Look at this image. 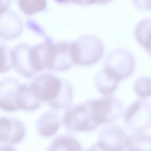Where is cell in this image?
I'll use <instances>...</instances> for the list:
<instances>
[{
	"label": "cell",
	"instance_id": "2",
	"mask_svg": "<svg viewBox=\"0 0 151 151\" xmlns=\"http://www.w3.org/2000/svg\"><path fill=\"white\" fill-rule=\"evenodd\" d=\"M74 64L89 66L94 65L103 58L104 46L102 40L91 35H82L72 42Z\"/></svg>",
	"mask_w": 151,
	"mask_h": 151
},
{
	"label": "cell",
	"instance_id": "9",
	"mask_svg": "<svg viewBox=\"0 0 151 151\" xmlns=\"http://www.w3.org/2000/svg\"><path fill=\"white\" fill-rule=\"evenodd\" d=\"M31 46L27 43L17 44L11 49L12 67L23 77L31 78L36 74L31 58Z\"/></svg>",
	"mask_w": 151,
	"mask_h": 151
},
{
	"label": "cell",
	"instance_id": "25",
	"mask_svg": "<svg viewBox=\"0 0 151 151\" xmlns=\"http://www.w3.org/2000/svg\"><path fill=\"white\" fill-rule=\"evenodd\" d=\"M56 2L63 4H66L74 3L77 4L78 0H55Z\"/></svg>",
	"mask_w": 151,
	"mask_h": 151
},
{
	"label": "cell",
	"instance_id": "10",
	"mask_svg": "<svg viewBox=\"0 0 151 151\" xmlns=\"http://www.w3.org/2000/svg\"><path fill=\"white\" fill-rule=\"evenodd\" d=\"M26 134L24 123L18 119L1 117L0 119V142L1 143L16 145L21 142Z\"/></svg>",
	"mask_w": 151,
	"mask_h": 151
},
{
	"label": "cell",
	"instance_id": "3",
	"mask_svg": "<svg viewBox=\"0 0 151 151\" xmlns=\"http://www.w3.org/2000/svg\"><path fill=\"white\" fill-rule=\"evenodd\" d=\"M91 102L90 99L66 109L62 122L66 130L74 133L88 132L100 126L92 117Z\"/></svg>",
	"mask_w": 151,
	"mask_h": 151
},
{
	"label": "cell",
	"instance_id": "14",
	"mask_svg": "<svg viewBox=\"0 0 151 151\" xmlns=\"http://www.w3.org/2000/svg\"><path fill=\"white\" fill-rule=\"evenodd\" d=\"M46 151H83V147L74 137L68 134L62 135L51 142Z\"/></svg>",
	"mask_w": 151,
	"mask_h": 151
},
{
	"label": "cell",
	"instance_id": "22",
	"mask_svg": "<svg viewBox=\"0 0 151 151\" xmlns=\"http://www.w3.org/2000/svg\"><path fill=\"white\" fill-rule=\"evenodd\" d=\"M99 0H79L78 4L82 5H91L98 4Z\"/></svg>",
	"mask_w": 151,
	"mask_h": 151
},
{
	"label": "cell",
	"instance_id": "7",
	"mask_svg": "<svg viewBox=\"0 0 151 151\" xmlns=\"http://www.w3.org/2000/svg\"><path fill=\"white\" fill-rule=\"evenodd\" d=\"M74 65L72 42L65 41L50 43L48 50L47 70L64 71Z\"/></svg>",
	"mask_w": 151,
	"mask_h": 151
},
{
	"label": "cell",
	"instance_id": "17",
	"mask_svg": "<svg viewBox=\"0 0 151 151\" xmlns=\"http://www.w3.org/2000/svg\"><path fill=\"white\" fill-rule=\"evenodd\" d=\"M126 151H151V136L134 133L127 137Z\"/></svg>",
	"mask_w": 151,
	"mask_h": 151
},
{
	"label": "cell",
	"instance_id": "24",
	"mask_svg": "<svg viewBox=\"0 0 151 151\" xmlns=\"http://www.w3.org/2000/svg\"><path fill=\"white\" fill-rule=\"evenodd\" d=\"M0 151H17L13 147L8 145L4 144L1 145Z\"/></svg>",
	"mask_w": 151,
	"mask_h": 151
},
{
	"label": "cell",
	"instance_id": "5",
	"mask_svg": "<svg viewBox=\"0 0 151 151\" xmlns=\"http://www.w3.org/2000/svg\"><path fill=\"white\" fill-rule=\"evenodd\" d=\"M91 100V114L99 126L113 122L121 116L123 104L116 97L107 95Z\"/></svg>",
	"mask_w": 151,
	"mask_h": 151
},
{
	"label": "cell",
	"instance_id": "23",
	"mask_svg": "<svg viewBox=\"0 0 151 151\" xmlns=\"http://www.w3.org/2000/svg\"><path fill=\"white\" fill-rule=\"evenodd\" d=\"M85 151H105L103 150L97 143H96L95 144L91 146L88 148Z\"/></svg>",
	"mask_w": 151,
	"mask_h": 151
},
{
	"label": "cell",
	"instance_id": "8",
	"mask_svg": "<svg viewBox=\"0 0 151 151\" xmlns=\"http://www.w3.org/2000/svg\"><path fill=\"white\" fill-rule=\"evenodd\" d=\"M127 139L126 134L121 127L108 124L99 131L96 142L105 151H124Z\"/></svg>",
	"mask_w": 151,
	"mask_h": 151
},
{
	"label": "cell",
	"instance_id": "6",
	"mask_svg": "<svg viewBox=\"0 0 151 151\" xmlns=\"http://www.w3.org/2000/svg\"><path fill=\"white\" fill-rule=\"evenodd\" d=\"M124 122L134 133H142L151 127V105L143 99H137L126 109Z\"/></svg>",
	"mask_w": 151,
	"mask_h": 151
},
{
	"label": "cell",
	"instance_id": "21",
	"mask_svg": "<svg viewBox=\"0 0 151 151\" xmlns=\"http://www.w3.org/2000/svg\"><path fill=\"white\" fill-rule=\"evenodd\" d=\"M135 7L141 10H151V0H132Z\"/></svg>",
	"mask_w": 151,
	"mask_h": 151
},
{
	"label": "cell",
	"instance_id": "19",
	"mask_svg": "<svg viewBox=\"0 0 151 151\" xmlns=\"http://www.w3.org/2000/svg\"><path fill=\"white\" fill-rule=\"evenodd\" d=\"M134 89L136 94L141 98L151 96V77L142 76L137 78L134 84Z\"/></svg>",
	"mask_w": 151,
	"mask_h": 151
},
{
	"label": "cell",
	"instance_id": "15",
	"mask_svg": "<svg viewBox=\"0 0 151 151\" xmlns=\"http://www.w3.org/2000/svg\"><path fill=\"white\" fill-rule=\"evenodd\" d=\"M137 41L151 57V18H144L139 21L134 30Z\"/></svg>",
	"mask_w": 151,
	"mask_h": 151
},
{
	"label": "cell",
	"instance_id": "4",
	"mask_svg": "<svg viewBox=\"0 0 151 151\" xmlns=\"http://www.w3.org/2000/svg\"><path fill=\"white\" fill-rule=\"evenodd\" d=\"M135 69V60L133 54L126 49L117 48L108 54L103 69L120 81L132 75Z\"/></svg>",
	"mask_w": 151,
	"mask_h": 151
},
{
	"label": "cell",
	"instance_id": "13",
	"mask_svg": "<svg viewBox=\"0 0 151 151\" xmlns=\"http://www.w3.org/2000/svg\"><path fill=\"white\" fill-rule=\"evenodd\" d=\"M41 103L33 94L29 84L21 83L17 96V104L19 110L27 111H35L40 108Z\"/></svg>",
	"mask_w": 151,
	"mask_h": 151
},
{
	"label": "cell",
	"instance_id": "16",
	"mask_svg": "<svg viewBox=\"0 0 151 151\" xmlns=\"http://www.w3.org/2000/svg\"><path fill=\"white\" fill-rule=\"evenodd\" d=\"M119 81L109 75L103 69L97 73L94 83L97 90L105 96L114 92L119 84Z\"/></svg>",
	"mask_w": 151,
	"mask_h": 151
},
{
	"label": "cell",
	"instance_id": "20",
	"mask_svg": "<svg viewBox=\"0 0 151 151\" xmlns=\"http://www.w3.org/2000/svg\"><path fill=\"white\" fill-rule=\"evenodd\" d=\"M1 73L9 71L12 67L11 58V49L4 43H1Z\"/></svg>",
	"mask_w": 151,
	"mask_h": 151
},
{
	"label": "cell",
	"instance_id": "1",
	"mask_svg": "<svg viewBox=\"0 0 151 151\" xmlns=\"http://www.w3.org/2000/svg\"><path fill=\"white\" fill-rule=\"evenodd\" d=\"M33 94L41 102L58 110L71 106L73 90L71 83L51 73L38 76L29 84Z\"/></svg>",
	"mask_w": 151,
	"mask_h": 151
},
{
	"label": "cell",
	"instance_id": "12",
	"mask_svg": "<svg viewBox=\"0 0 151 151\" xmlns=\"http://www.w3.org/2000/svg\"><path fill=\"white\" fill-rule=\"evenodd\" d=\"M61 125V119L57 110L46 111L37 119L35 128L37 134L41 137L49 138L55 135Z\"/></svg>",
	"mask_w": 151,
	"mask_h": 151
},
{
	"label": "cell",
	"instance_id": "11",
	"mask_svg": "<svg viewBox=\"0 0 151 151\" xmlns=\"http://www.w3.org/2000/svg\"><path fill=\"white\" fill-rule=\"evenodd\" d=\"M21 83L12 77L1 80L0 83V107L6 112L19 111L17 104V96Z\"/></svg>",
	"mask_w": 151,
	"mask_h": 151
},
{
	"label": "cell",
	"instance_id": "18",
	"mask_svg": "<svg viewBox=\"0 0 151 151\" xmlns=\"http://www.w3.org/2000/svg\"><path fill=\"white\" fill-rule=\"evenodd\" d=\"M17 3L22 12L27 16L43 11L47 7L46 0H17Z\"/></svg>",
	"mask_w": 151,
	"mask_h": 151
}]
</instances>
